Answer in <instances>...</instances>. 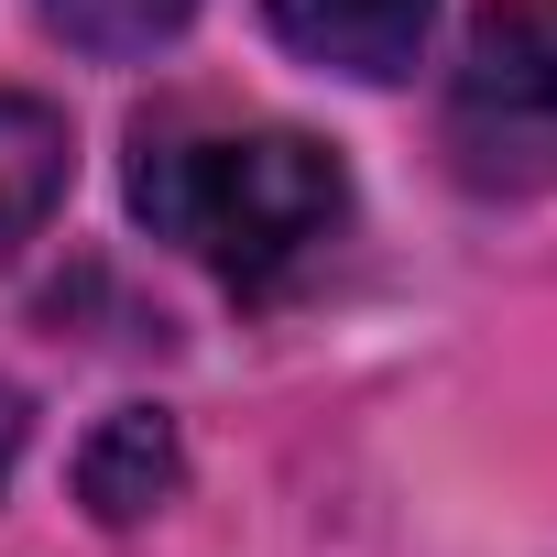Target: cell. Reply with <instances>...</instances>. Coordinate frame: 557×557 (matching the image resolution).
Wrapping results in <instances>:
<instances>
[{"mask_svg":"<svg viewBox=\"0 0 557 557\" xmlns=\"http://www.w3.org/2000/svg\"><path fill=\"white\" fill-rule=\"evenodd\" d=\"M66 175H77V143H66V110L0 88V262L23 240H45V219L66 208Z\"/></svg>","mask_w":557,"mask_h":557,"instance_id":"cell-4","label":"cell"},{"mask_svg":"<svg viewBox=\"0 0 557 557\" xmlns=\"http://www.w3.org/2000/svg\"><path fill=\"white\" fill-rule=\"evenodd\" d=\"M12 459H23V394L0 383V481H12Z\"/></svg>","mask_w":557,"mask_h":557,"instance_id":"cell-7","label":"cell"},{"mask_svg":"<svg viewBox=\"0 0 557 557\" xmlns=\"http://www.w3.org/2000/svg\"><path fill=\"white\" fill-rule=\"evenodd\" d=\"M164 492H175V426H164L153 405H121V416L88 437V459H77V503H88L99 524H143Z\"/></svg>","mask_w":557,"mask_h":557,"instance_id":"cell-5","label":"cell"},{"mask_svg":"<svg viewBox=\"0 0 557 557\" xmlns=\"http://www.w3.org/2000/svg\"><path fill=\"white\" fill-rule=\"evenodd\" d=\"M262 23H273L285 55H307V66H329V77L394 88V77H416V55H426L437 0H262Z\"/></svg>","mask_w":557,"mask_h":557,"instance_id":"cell-3","label":"cell"},{"mask_svg":"<svg viewBox=\"0 0 557 557\" xmlns=\"http://www.w3.org/2000/svg\"><path fill=\"white\" fill-rule=\"evenodd\" d=\"M132 208L153 219V240H175L186 262H208L230 296H285L296 273H318L350 230V175L329 143L285 132V121H240V132H153L132 153Z\"/></svg>","mask_w":557,"mask_h":557,"instance_id":"cell-1","label":"cell"},{"mask_svg":"<svg viewBox=\"0 0 557 557\" xmlns=\"http://www.w3.org/2000/svg\"><path fill=\"white\" fill-rule=\"evenodd\" d=\"M448 164L481 197L557 186V0H481L448 66Z\"/></svg>","mask_w":557,"mask_h":557,"instance_id":"cell-2","label":"cell"},{"mask_svg":"<svg viewBox=\"0 0 557 557\" xmlns=\"http://www.w3.org/2000/svg\"><path fill=\"white\" fill-rule=\"evenodd\" d=\"M34 12H45L77 55H153L197 0H34Z\"/></svg>","mask_w":557,"mask_h":557,"instance_id":"cell-6","label":"cell"}]
</instances>
